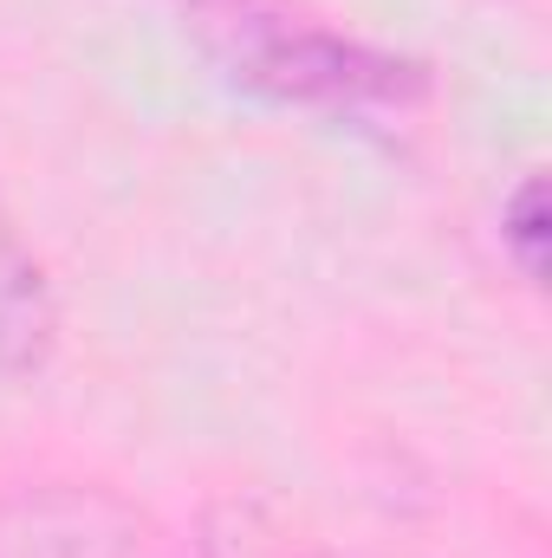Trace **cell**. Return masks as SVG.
<instances>
[{"mask_svg":"<svg viewBox=\"0 0 552 558\" xmlns=\"http://www.w3.org/2000/svg\"><path fill=\"white\" fill-rule=\"evenodd\" d=\"M189 46L254 105L305 118H410L429 98L416 52L358 39L299 0H163Z\"/></svg>","mask_w":552,"mask_h":558,"instance_id":"6da1fadb","label":"cell"},{"mask_svg":"<svg viewBox=\"0 0 552 558\" xmlns=\"http://www.w3.org/2000/svg\"><path fill=\"white\" fill-rule=\"evenodd\" d=\"M547 175H520L501 195V254L527 286H547Z\"/></svg>","mask_w":552,"mask_h":558,"instance_id":"277c9868","label":"cell"},{"mask_svg":"<svg viewBox=\"0 0 552 558\" xmlns=\"http://www.w3.org/2000/svg\"><path fill=\"white\" fill-rule=\"evenodd\" d=\"M59 357V292L20 221L0 208V384H33Z\"/></svg>","mask_w":552,"mask_h":558,"instance_id":"3957f363","label":"cell"},{"mask_svg":"<svg viewBox=\"0 0 552 558\" xmlns=\"http://www.w3.org/2000/svg\"><path fill=\"white\" fill-rule=\"evenodd\" d=\"M0 558H169V546L118 487L26 481L0 494Z\"/></svg>","mask_w":552,"mask_h":558,"instance_id":"7a4b0ae2","label":"cell"}]
</instances>
